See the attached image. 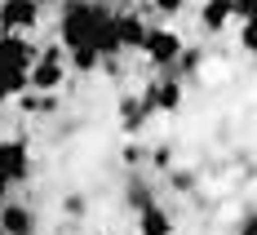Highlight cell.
Masks as SVG:
<instances>
[{
	"label": "cell",
	"mask_w": 257,
	"mask_h": 235,
	"mask_svg": "<svg viewBox=\"0 0 257 235\" xmlns=\"http://www.w3.org/2000/svg\"><path fill=\"white\" fill-rule=\"evenodd\" d=\"M106 5H93V0H67L62 5V53L71 49H93V31L102 23Z\"/></svg>",
	"instance_id": "6da1fadb"
},
{
	"label": "cell",
	"mask_w": 257,
	"mask_h": 235,
	"mask_svg": "<svg viewBox=\"0 0 257 235\" xmlns=\"http://www.w3.org/2000/svg\"><path fill=\"white\" fill-rule=\"evenodd\" d=\"M62 76H67V53L58 49V45H49L45 53L31 58V67H27V89H36V93H53V89L62 84Z\"/></svg>",
	"instance_id": "7a4b0ae2"
},
{
	"label": "cell",
	"mask_w": 257,
	"mask_h": 235,
	"mask_svg": "<svg viewBox=\"0 0 257 235\" xmlns=\"http://www.w3.org/2000/svg\"><path fill=\"white\" fill-rule=\"evenodd\" d=\"M142 53L151 58L155 67H173L182 58V36L178 31H169V27H147V36H142Z\"/></svg>",
	"instance_id": "3957f363"
},
{
	"label": "cell",
	"mask_w": 257,
	"mask_h": 235,
	"mask_svg": "<svg viewBox=\"0 0 257 235\" xmlns=\"http://www.w3.org/2000/svg\"><path fill=\"white\" fill-rule=\"evenodd\" d=\"M36 23H40V5L36 0H0V31L27 36Z\"/></svg>",
	"instance_id": "277c9868"
},
{
	"label": "cell",
	"mask_w": 257,
	"mask_h": 235,
	"mask_svg": "<svg viewBox=\"0 0 257 235\" xmlns=\"http://www.w3.org/2000/svg\"><path fill=\"white\" fill-rule=\"evenodd\" d=\"M0 173H5V182H27L31 178V156H27V142L18 138H5L0 142Z\"/></svg>",
	"instance_id": "5b68a950"
},
{
	"label": "cell",
	"mask_w": 257,
	"mask_h": 235,
	"mask_svg": "<svg viewBox=\"0 0 257 235\" xmlns=\"http://www.w3.org/2000/svg\"><path fill=\"white\" fill-rule=\"evenodd\" d=\"M142 98H147V106H151V111L169 115V111H178V106H182V84H178L173 76H164V80H151V89H147Z\"/></svg>",
	"instance_id": "8992f818"
},
{
	"label": "cell",
	"mask_w": 257,
	"mask_h": 235,
	"mask_svg": "<svg viewBox=\"0 0 257 235\" xmlns=\"http://www.w3.org/2000/svg\"><path fill=\"white\" fill-rule=\"evenodd\" d=\"M111 27H115V45H120V53L142 49L147 27H142V18H138V14H111Z\"/></svg>",
	"instance_id": "52a82bcc"
},
{
	"label": "cell",
	"mask_w": 257,
	"mask_h": 235,
	"mask_svg": "<svg viewBox=\"0 0 257 235\" xmlns=\"http://www.w3.org/2000/svg\"><path fill=\"white\" fill-rule=\"evenodd\" d=\"M0 231L5 235H36V213L27 204H0Z\"/></svg>",
	"instance_id": "ba28073f"
},
{
	"label": "cell",
	"mask_w": 257,
	"mask_h": 235,
	"mask_svg": "<svg viewBox=\"0 0 257 235\" xmlns=\"http://www.w3.org/2000/svg\"><path fill=\"white\" fill-rule=\"evenodd\" d=\"M138 231H142V235H173V222H169V213L151 200V204L138 209Z\"/></svg>",
	"instance_id": "9c48e42d"
},
{
	"label": "cell",
	"mask_w": 257,
	"mask_h": 235,
	"mask_svg": "<svg viewBox=\"0 0 257 235\" xmlns=\"http://www.w3.org/2000/svg\"><path fill=\"white\" fill-rule=\"evenodd\" d=\"M226 23H231V0H204L200 27H204V31H222Z\"/></svg>",
	"instance_id": "30bf717a"
},
{
	"label": "cell",
	"mask_w": 257,
	"mask_h": 235,
	"mask_svg": "<svg viewBox=\"0 0 257 235\" xmlns=\"http://www.w3.org/2000/svg\"><path fill=\"white\" fill-rule=\"evenodd\" d=\"M147 115H151L147 98H124V102H120V125H124V129H142Z\"/></svg>",
	"instance_id": "8fae6325"
},
{
	"label": "cell",
	"mask_w": 257,
	"mask_h": 235,
	"mask_svg": "<svg viewBox=\"0 0 257 235\" xmlns=\"http://www.w3.org/2000/svg\"><path fill=\"white\" fill-rule=\"evenodd\" d=\"M151 9L160 14V18H178L182 9H186V0H151Z\"/></svg>",
	"instance_id": "7c38bea8"
},
{
	"label": "cell",
	"mask_w": 257,
	"mask_h": 235,
	"mask_svg": "<svg viewBox=\"0 0 257 235\" xmlns=\"http://www.w3.org/2000/svg\"><path fill=\"white\" fill-rule=\"evenodd\" d=\"M257 14V0H231V18H239V23H253Z\"/></svg>",
	"instance_id": "4fadbf2b"
},
{
	"label": "cell",
	"mask_w": 257,
	"mask_h": 235,
	"mask_svg": "<svg viewBox=\"0 0 257 235\" xmlns=\"http://www.w3.org/2000/svg\"><path fill=\"white\" fill-rule=\"evenodd\" d=\"M128 200H133V209H142V204H151V191H147L142 182H133L128 186Z\"/></svg>",
	"instance_id": "5bb4252c"
},
{
	"label": "cell",
	"mask_w": 257,
	"mask_h": 235,
	"mask_svg": "<svg viewBox=\"0 0 257 235\" xmlns=\"http://www.w3.org/2000/svg\"><path fill=\"white\" fill-rule=\"evenodd\" d=\"M239 49H244V53L257 49V45H253V23H239Z\"/></svg>",
	"instance_id": "9a60e30c"
},
{
	"label": "cell",
	"mask_w": 257,
	"mask_h": 235,
	"mask_svg": "<svg viewBox=\"0 0 257 235\" xmlns=\"http://www.w3.org/2000/svg\"><path fill=\"white\" fill-rule=\"evenodd\" d=\"M239 235H257V217H253V213H244V222H239Z\"/></svg>",
	"instance_id": "2e32d148"
},
{
	"label": "cell",
	"mask_w": 257,
	"mask_h": 235,
	"mask_svg": "<svg viewBox=\"0 0 257 235\" xmlns=\"http://www.w3.org/2000/svg\"><path fill=\"white\" fill-rule=\"evenodd\" d=\"M5 191H9V182H5V173H0V204H5Z\"/></svg>",
	"instance_id": "e0dca14e"
},
{
	"label": "cell",
	"mask_w": 257,
	"mask_h": 235,
	"mask_svg": "<svg viewBox=\"0 0 257 235\" xmlns=\"http://www.w3.org/2000/svg\"><path fill=\"white\" fill-rule=\"evenodd\" d=\"M36 5H40V9H45V5H53V0H36Z\"/></svg>",
	"instance_id": "ac0fdd59"
},
{
	"label": "cell",
	"mask_w": 257,
	"mask_h": 235,
	"mask_svg": "<svg viewBox=\"0 0 257 235\" xmlns=\"http://www.w3.org/2000/svg\"><path fill=\"white\" fill-rule=\"evenodd\" d=\"M0 235H5V231H0Z\"/></svg>",
	"instance_id": "d6986e66"
}]
</instances>
